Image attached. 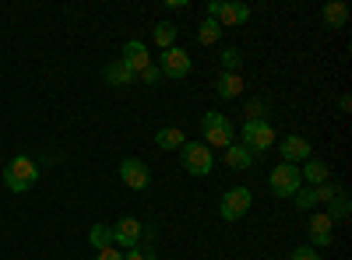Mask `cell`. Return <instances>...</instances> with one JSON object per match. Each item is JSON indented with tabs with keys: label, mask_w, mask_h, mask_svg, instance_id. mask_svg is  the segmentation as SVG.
<instances>
[{
	"label": "cell",
	"mask_w": 352,
	"mask_h": 260,
	"mask_svg": "<svg viewBox=\"0 0 352 260\" xmlns=\"http://www.w3.org/2000/svg\"><path fill=\"white\" fill-rule=\"evenodd\" d=\"M36 180H39V165L28 158V155H18V158L4 169V187H8L11 193H25L28 187H36Z\"/></svg>",
	"instance_id": "obj_1"
},
{
	"label": "cell",
	"mask_w": 352,
	"mask_h": 260,
	"mask_svg": "<svg viewBox=\"0 0 352 260\" xmlns=\"http://www.w3.org/2000/svg\"><path fill=\"white\" fill-rule=\"evenodd\" d=\"M180 158H184V169L190 172V176H208V172L215 169V155L204 141H184Z\"/></svg>",
	"instance_id": "obj_2"
},
{
	"label": "cell",
	"mask_w": 352,
	"mask_h": 260,
	"mask_svg": "<svg viewBox=\"0 0 352 260\" xmlns=\"http://www.w3.org/2000/svg\"><path fill=\"white\" fill-rule=\"evenodd\" d=\"M201 137H204V144L208 148H229L232 144V123L222 117V113H204L201 117Z\"/></svg>",
	"instance_id": "obj_3"
},
{
	"label": "cell",
	"mask_w": 352,
	"mask_h": 260,
	"mask_svg": "<svg viewBox=\"0 0 352 260\" xmlns=\"http://www.w3.org/2000/svg\"><path fill=\"white\" fill-rule=\"evenodd\" d=\"M250 204H254V193L247 187H232L219 200V215H222V222H240V218H247Z\"/></svg>",
	"instance_id": "obj_4"
},
{
	"label": "cell",
	"mask_w": 352,
	"mask_h": 260,
	"mask_svg": "<svg viewBox=\"0 0 352 260\" xmlns=\"http://www.w3.org/2000/svg\"><path fill=\"white\" fill-rule=\"evenodd\" d=\"M243 148H250L254 155L257 152H268L275 144V127L268 120H243Z\"/></svg>",
	"instance_id": "obj_5"
},
{
	"label": "cell",
	"mask_w": 352,
	"mask_h": 260,
	"mask_svg": "<svg viewBox=\"0 0 352 260\" xmlns=\"http://www.w3.org/2000/svg\"><path fill=\"white\" fill-rule=\"evenodd\" d=\"M268 183H272V190L278 193V197H296V190L303 187V180H300V165H278V169H272V176H268Z\"/></svg>",
	"instance_id": "obj_6"
},
{
	"label": "cell",
	"mask_w": 352,
	"mask_h": 260,
	"mask_svg": "<svg viewBox=\"0 0 352 260\" xmlns=\"http://www.w3.org/2000/svg\"><path fill=\"white\" fill-rule=\"evenodd\" d=\"M159 71H162L166 78H173V81H184V78L190 74V53L180 49V46L162 49V64H159Z\"/></svg>",
	"instance_id": "obj_7"
},
{
	"label": "cell",
	"mask_w": 352,
	"mask_h": 260,
	"mask_svg": "<svg viewBox=\"0 0 352 260\" xmlns=\"http://www.w3.org/2000/svg\"><path fill=\"white\" fill-rule=\"evenodd\" d=\"M335 197H338V190H335L331 183H320V187H300L292 200H296V208H300V211H314L317 204H324V200L331 204Z\"/></svg>",
	"instance_id": "obj_8"
},
{
	"label": "cell",
	"mask_w": 352,
	"mask_h": 260,
	"mask_svg": "<svg viewBox=\"0 0 352 260\" xmlns=\"http://www.w3.org/2000/svg\"><path fill=\"white\" fill-rule=\"evenodd\" d=\"M208 18H215L222 28H236V25H243L250 18V8L247 4H232V0L229 4H219L215 0V4H208Z\"/></svg>",
	"instance_id": "obj_9"
},
{
	"label": "cell",
	"mask_w": 352,
	"mask_h": 260,
	"mask_svg": "<svg viewBox=\"0 0 352 260\" xmlns=\"http://www.w3.org/2000/svg\"><path fill=\"white\" fill-rule=\"evenodd\" d=\"M120 180H124L131 190H148L152 172H148V165H144L141 158H124V162H120Z\"/></svg>",
	"instance_id": "obj_10"
},
{
	"label": "cell",
	"mask_w": 352,
	"mask_h": 260,
	"mask_svg": "<svg viewBox=\"0 0 352 260\" xmlns=\"http://www.w3.org/2000/svg\"><path fill=\"white\" fill-rule=\"evenodd\" d=\"M278 152H282V162L285 165H300V162L310 158V141L300 137V134H289V137L278 141Z\"/></svg>",
	"instance_id": "obj_11"
},
{
	"label": "cell",
	"mask_w": 352,
	"mask_h": 260,
	"mask_svg": "<svg viewBox=\"0 0 352 260\" xmlns=\"http://www.w3.org/2000/svg\"><path fill=\"white\" fill-rule=\"evenodd\" d=\"M141 239V222L138 218H120L113 225V246H120V250H134Z\"/></svg>",
	"instance_id": "obj_12"
},
{
	"label": "cell",
	"mask_w": 352,
	"mask_h": 260,
	"mask_svg": "<svg viewBox=\"0 0 352 260\" xmlns=\"http://www.w3.org/2000/svg\"><path fill=\"white\" fill-rule=\"evenodd\" d=\"M120 60H124V64L134 71V78H138L144 67L152 64V56H148V49H144L141 39H131V43H124V56H120Z\"/></svg>",
	"instance_id": "obj_13"
},
{
	"label": "cell",
	"mask_w": 352,
	"mask_h": 260,
	"mask_svg": "<svg viewBox=\"0 0 352 260\" xmlns=\"http://www.w3.org/2000/svg\"><path fill=\"white\" fill-rule=\"evenodd\" d=\"M331 228H335V222L328 215H314L310 218V243H314V250L331 246Z\"/></svg>",
	"instance_id": "obj_14"
},
{
	"label": "cell",
	"mask_w": 352,
	"mask_h": 260,
	"mask_svg": "<svg viewBox=\"0 0 352 260\" xmlns=\"http://www.w3.org/2000/svg\"><path fill=\"white\" fill-rule=\"evenodd\" d=\"M328 176H331V169L320 162V158H307L303 162V169H300V180H307L310 187H320V183H328Z\"/></svg>",
	"instance_id": "obj_15"
},
{
	"label": "cell",
	"mask_w": 352,
	"mask_h": 260,
	"mask_svg": "<svg viewBox=\"0 0 352 260\" xmlns=\"http://www.w3.org/2000/svg\"><path fill=\"white\" fill-rule=\"evenodd\" d=\"M106 81L113 84V88H127V84H134V71L124 64V60H113V64H106Z\"/></svg>",
	"instance_id": "obj_16"
},
{
	"label": "cell",
	"mask_w": 352,
	"mask_h": 260,
	"mask_svg": "<svg viewBox=\"0 0 352 260\" xmlns=\"http://www.w3.org/2000/svg\"><path fill=\"white\" fill-rule=\"evenodd\" d=\"M226 165H229V169H250V165H254V152L243 148L240 141H232L229 148H226Z\"/></svg>",
	"instance_id": "obj_17"
},
{
	"label": "cell",
	"mask_w": 352,
	"mask_h": 260,
	"mask_svg": "<svg viewBox=\"0 0 352 260\" xmlns=\"http://www.w3.org/2000/svg\"><path fill=\"white\" fill-rule=\"evenodd\" d=\"M184 141H187V137H184L180 127H162V130L155 134V144H159L162 152H180V148H184Z\"/></svg>",
	"instance_id": "obj_18"
},
{
	"label": "cell",
	"mask_w": 352,
	"mask_h": 260,
	"mask_svg": "<svg viewBox=\"0 0 352 260\" xmlns=\"http://www.w3.org/2000/svg\"><path fill=\"white\" fill-rule=\"evenodd\" d=\"M243 88H247V84H243L240 74H219V95L222 99H240Z\"/></svg>",
	"instance_id": "obj_19"
},
{
	"label": "cell",
	"mask_w": 352,
	"mask_h": 260,
	"mask_svg": "<svg viewBox=\"0 0 352 260\" xmlns=\"http://www.w3.org/2000/svg\"><path fill=\"white\" fill-rule=\"evenodd\" d=\"M219 36H222V25H219L215 18H204V21L197 25V43H201V46H215Z\"/></svg>",
	"instance_id": "obj_20"
},
{
	"label": "cell",
	"mask_w": 352,
	"mask_h": 260,
	"mask_svg": "<svg viewBox=\"0 0 352 260\" xmlns=\"http://www.w3.org/2000/svg\"><path fill=\"white\" fill-rule=\"evenodd\" d=\"M152 39H155V46L173 49V43H176V25H173V21H159V25L152 28Z\"/></svg>",
	"instance_id": "obj_21"
},
{
	"label": "cell",
	"mask_w": 352,
	"mask_h": 260,
	"mask_svg": "<svg viewBox=\"0 0 352 260\" xmlns=\"http://www.w3.org/2000/svg\"><path fill=\"white\" fill-rule=\"evenodd\" d=\"M219 60H222V74H240V64H243V53L236 46H226L219 53Z\"/></svg>",
	"instance_id": "obj_22"
},
{
	"label": "cell",
	"mask_w": 352,
	"mask_h": 260,
	"mask_svg": "<svg viewBox=\"0 0 352 260\" xmlns=\"http://www.w3.org/2000/svg\"><path fill=\"white\" fill-rule=\"evenodd\" d=\"M88 243H92L96 250H109L113 246V228L109 225H92L88 228Z\"/></svg>",
	"instance_id": "obj_23"
},
{
	"label": "cell",
	"mask_w": 352,
	"mask_h": 260,
	"mask_svg": "<svg viewBox=\"0 0 352 260\" xmlns=\"http://www.w3.org/2000/svg\"><path fill=\"white\" fill-rule=\"evenodd\" d=\"M324 21H328L331 28H342V25L349 21V8L335 0V4H328V8H324Z\"/></svg>",
	"instance_id": "obj_24"
},
{
	"label": "cell",
	"mask_w": 352,
	"mask_h": 260,
	"mask_svg": "<svg viewBox=\"0 0 352 260\" xmlns=\"http://www.w3.org/2000/svg\"><path fill=\"white\" fill-rule=\"evenodd\" d=\"M138 78H141L144 84H159V81H162V71H159V64H148V67H144Z\"/></svg>",
	"instance_id": "obj_25"
},
{
	"label": "cell",
	"mask_w": 352,
	"mask_h": 260,
	"mask_svg": "<svg viewBox=\"0 0 352 260\" xmlns=\"http://www.w3.org/2000/svg\"><path fill=\"white\" fill-rule=\"evenodd\" d=\"M292 260H324L314 246H300V250H292Z\"/></svg>",
	"instance_id": "obj_26"
},
{
	"label": "cell",
	"mask_w": 352,
	"mask_h": 260,
	"mask_svg": "<svg viewBox=\"0 0 352 260\" xmlns=\"http://www.w3.org/2000/svg\"><path fill=\"white\" fill-rule=\"evenodd\" d=\"M124 260H159L152 250H141V246H134V250H127L124 253Z\"/></svg>",
	"instance_id": "obj_27"
},
{
	"label": "cell",
	"mask_w": 352,
	"mask_h": 260,
	"mask_svg": "<svg viewBox=\"0 0 352 260\" xmlns=\"http://www.w3.org/2000/svg\"><path fill=\"white\" fill-rule=\"evenodd\" d=\"M96 260H124V253L116 250V246H109V250H99V253H96Z\"/></svg>",
	"instance_id": "obj_28"
}]
</instances>
